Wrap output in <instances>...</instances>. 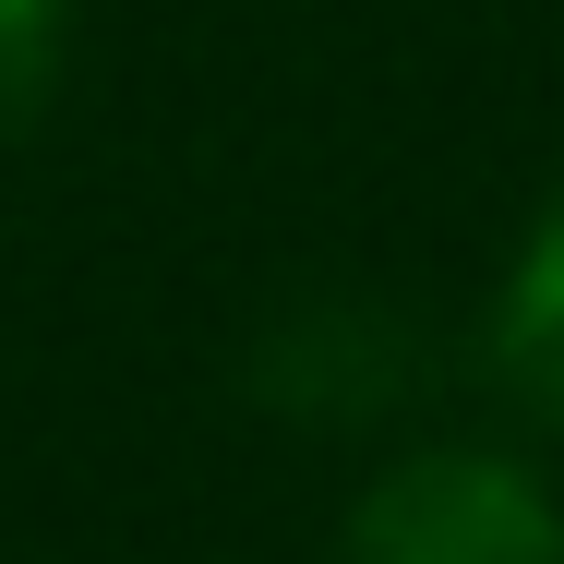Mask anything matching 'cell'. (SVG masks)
I'll return each mask as SVG.
<instances>
[{
  "mask_svg": "<svg viewBox=\"0 0 564 564\" xmlns=\"http://www.w3.org/2000/svg\"><path fill=\"white\" fill-rule=\"evenodd\" d=\"M61 73V0H0V120H24Z\"/></svg>",
  "mask_w": 564,
  "mask_h": 564,
  "instance_id": "277c9868",
  "label": "cell"
},
{
  "mask_svg": "<svg viewBox=\"0 0 564 564\" xmlns=\"http://www.w3.org/2000/svg\"><path fill=\"white\" fill-rule=\"evenodd\" d=\"M348 564H564V517L517 456L433 445L372 480L348 517Z\"/></svg>",
  "mask_w": 564,
  "mask_h": 564,
  "instance_id": "6da1fadb",
  "label": "cell"
},
{
  "mask_svg": "<svg viewBox=\"0 0 564 564\" xmlns=\"http://www.w3.org/2000/svg\"><path fill=\"white\" fill-rule=\"evenodd\" d=\"M492 360L541 421H564V205L529 228V252H517V276L492 301Z\"/></svg>",
  "mask_w": 564,
  "mask_h": 564,
  "instance_id": "3957f363",
  "label": "cell"
},
{
  "mask_svg": "<svg viewBox=\"0 0 564 564\" xmlns=\"http://www.w3.org/2000/svg\"><path fill=\"white\" fill-rule=\"evenodd\" d=\"M397 384H409V337L372 301H301L264 337V397L301 421H372V409H397Z\"/></svg>",
  "mask_w": 564,
  "mask_h": 564,
  "instance_id": "7a4b0ae2",
  "label": "cell"
}]
</instances>
